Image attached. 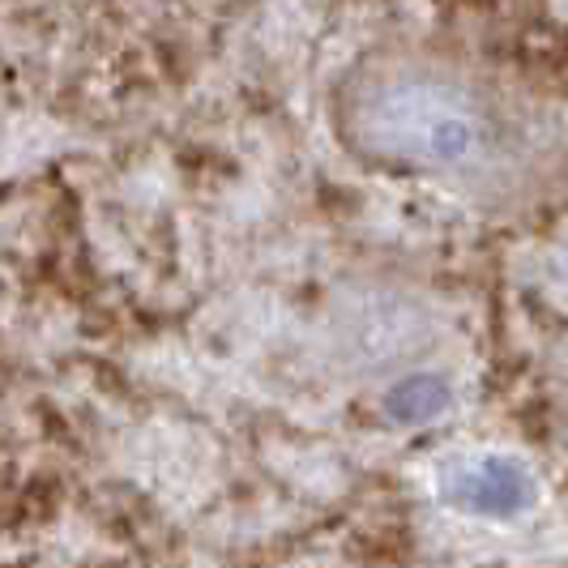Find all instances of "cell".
I'll return each instance as SVG.
<instances>
[{"mask_svg":"<svg viewBox=\"0 0 568 568\" xmlns=\"http://www.w3.org/2000/svg\"><path fill=\"white\" fill-rule=\"evenodd\" d=\"M454 491L462 496V505L475 513H513L530 505V496H535L530 475L517 462H505V457H484L479 466L462 470Z\"/></svg>","mask_w":568,"mask_h":568,"instance_id":"2","label":"cell"},{"mask_svg":"<svg viewBox=\"0 0 568 568\" xmlns=\"http://www.w3.org/2000/svg\"><path fill=\"white\" fill-rule=\"evenodd\" d=\"M334 133L364 168L462 193L509 189L535 154L521 108L484 69L419 43L372 48L342 73Z\"/></svg>","mask_w":568,"mask_h":568,"instance_id":"1","label":"cell"},{"mask_svg":"<svg viewBox=\"0 0 568 568\" xmlns=\"http://www.w3.org/2000/svg\"><path fill=\"white\" fill-rule=\"evenodd\" d=\"M0 129H4V120H0Z\"/></svg>","mask_w":568,"mask_h":568,"instance_id":"3","label":"cell"}]
</instances>
